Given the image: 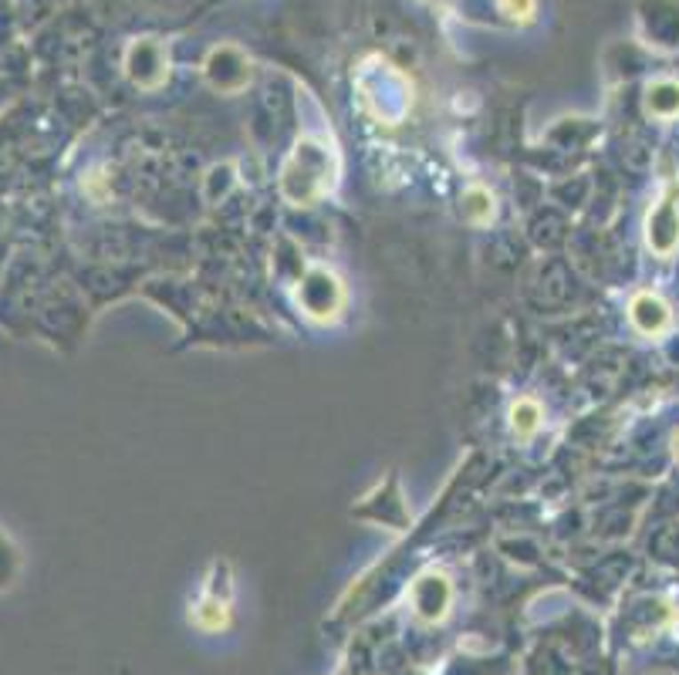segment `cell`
Returning a JSON list of instances; mask_svg holds the SVG:
<instances>
[{"label": "cell", "instance_id": "6da1fadb", "mask_svg": "<svg viewBox=\"0 0 679 675\" xmlns=\"http://www.w3.org/2000/svg\"><path fill=\"white\" fill-rule=\"evenodd\" d=\"M341 301H345V290H341V281L332 274V270H311L301 287H298V304L305 307L308 318L315 321H332L339 314Z\"/></svg>", "mask_w": 679, "mask_h": 675}, {"label": "cell", "instance_id": "7a4b0ae2", "mask_svg": "<svg viewBox=\"0 0 679 675\" xmlns=\"http://www.w3.org/2000/svg\"><path fill=\"white\" fill-rule=\"evenodd\" d=\"M450 601H453V588H450L446 574H426L412 588V611L423 622H443Z\"/></svg>", "mask_w": 679, "mask_h": 675}, {"label": "cell", "instance_id": "3957f363", "mask_svg": "<svg viewBox=\"0 0 679 675\" xmlns=\"http://www.w3.org/2000/svg\"><path fill=\"white\" fill-rule=\"evenodd\" d=\"M632 324L645 331V335H659L662 328L669 324V307L656 298V294H639V298H632Z\"/></svg>", "mask_w": 679, "mask_h": 675}, {"label": "cell", "instance_id": "277c9868", "mask_svg": "<svg viewBox=\"0 0 679 675\" xmlns=\"http://www.w3.org/2000/svg\"><path fill=\"white\" fill-rule=\"evenodd\" d=\"M676 230H679V213L673 210V202L662 200V206H656L652 217H649V243L662 253V234H669V243H676Z\"/></svg>", "mask_w": 679, "mask_h": 675}, {"label": "cell", "instance_id": "5b68a950", "mask_svg": "<svg viewBox=\"0 0 679 675\" xmlns=\"http://www.w3.org/2000/svg\"><path fill=\"white\" fill-rule=\"evenodd\" d=\"M538 425H541V405L534 402V399H517V402L510 405V429L517 433V436H534L538 433Z\"/></svg>", "mask_w": 679, "mask_h": 675}, {"label": "cell", "instance_id": "8992f818", "mask_svg": "<svg viewBox=\"0 0 679 675\" xmlns=\"http://www.w3.org/2000/svg\"><path fill=\"white\" fill-rule=\"evenodd\" d=\"M463 210H467V217L474 219V223H487L493 217V196L487 189H467V196H463Z\"/></svg>", "mask_w": 679, "mask_h": 675}, {"label": "cell", "instance_id": "52a82bcc", "mask_svg": "<svg viewBox=\"0 0 679 675\" xmlns=\"http://www.w3.org/2000/svg\"><path fill=\"white\" fill-rule=\"evenodd\" d=\"M500 7H504V14L521 17V20L534 17V0H500Z\"/></svg>", "mask_w": 679, "mask_h": 675}, {"label": "cell", "instance_id": "ba28073f", "mask_svg": "<svg viewBox=\"0 0 679 675\" xmlns=\"http://www.w3.org/2000/svg\"><path fill=\"white\" fill-rule=\"evenodd\" d=\"M676 459H679V436H676Z\"/></svg>", "mask_w": 679, "mask_h": 675}]
</instances>
